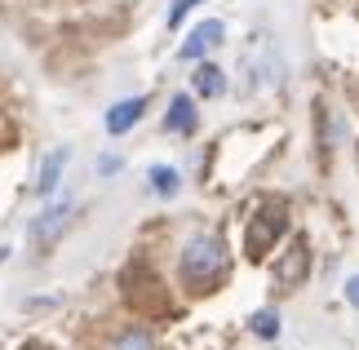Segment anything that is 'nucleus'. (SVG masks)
<instances>
[{"mask_svg": "<svg viewBox=\"0 0 359 350\" xmlns=\"http://www.w3.org/2000/svg\"><path fill=\"white\" fill-rule=\"evenodd\" d=\"M177 271H182V284L191 292H209L226 279L231 271V253L226 244L217 240V235H191V240L182 244V257H177Z\"/></svg>", "mask_w": 359, "mask_h": 350, "instance_id": "obj_1", "label": "nucleus"}, {"mask_svg": "<svg viewBox=\"0 0 359 350\" xmlns=\"http://www.w3.org/2000/svg\"><path fill=\"white\" fill-rule=\"evenodd\" d=\"M288 231V217H284V204H275V208H262V213L248 222V231H244V248H248V257H266L275 240Z\"/></svg>", "mask_w": 359, "mask_h": 350, "instance_id": "obj_2", "label": "nucleus"}, {"mask_svg": "<svg viewBox=\"0 0 359 350\" xmlns=\"http://www.w3.org/2000/svg\"><path fill=\"white\" fill-rule=\"evenodd\" d=\"M311 279V244L306 240H293L284 253H275V284L280 288H302Z\"/></svg>", "mask_w": 359, "mask_h": 350, "instance_id": "obj_3", "label": "nucleus"}, {"mask_svg": "<svg viewBox=\"0 0 359 350\" xmlns=\"http://www.w3.org/2000/svg\"><path fill=\"white\" fill-rule=\"evenodd\" d=\"M72 227V204H53V208H45V213H40L36 222H32V244L40 248V253H49L53 244L62 240V231Z\"/></svg>", "mask_w": 359, "mask_h": 350, "instance_id": "obj_4", "label": "nucleus"}, {"mask_svg": "<svg viewBox=\"0 0 359 350\" xmlns=\"http://www.w3.org/2000/svg\"><path fill=\"white\" fill-rule=\"evenodd\" d=\"M222 36H226V27H222V22H217V18H204V22L196 27V32L187 36V45H182V58H187V62H200L209 49H217V45H222Z\"/></svg>", "mask_w": 359, "mask_h": 350, "instance_id": "obj_5", "label": "nucleus"}, {"mask_svg": "<svg viewBox=\"0 0 359 350\" xmlns=\"http://www.w3.org/2000/svg\"><path fill=\"white\" fill-rule=\"evenodd\" d=\"M142 111H147V97L137 93V97H124V102H116L111 111H107V133H129L137 120H142Z\"/></svg>", "mask_w": 359, "mask_h": 350, "instance_id": "obj_6", "label": "nucleus"}, {"mask_svg": "<svg viewBox=\"0 0 359 350\" xmlns=\"http://www.w3.org/2000/svg\"><path fill=\"white\" fill-rule=\"evenodd\" d=\"M196 124H200L196 102H191L187 93H177L169 102V111H164V129H169V133H196Z\"/></svg>", "mask_w": 359, "mask_h": 350, "instance_id": "obj_7", "label": "nucleus"}, {"mask_svg": "<svg viewBox=\"0 0 359 350\" xmlns=\"http://www.w3.org/2000/svg\"><path fill=\"white\" fill-rule=\"evenodd\" d=\"M67 160H72V151H67V147H53V151H49L45 164H40V177H36V195H49L53 187H58V177H62V169H67Z\"/></svg>", "mask_w": 359, "mask_h": 350, "instance_id": "obj_8", "label": "nucleus"}, {"mask_svg": "<svg viewBox=\"0 0 359 350\" xmlns=\"http://www.w3.org/2000/svg\"><path fill=\"white\" fill-rule=\"evenodd\" d=\"M191 85H196V93H200V97H222L226 76H222V67L200 62V67H196V76H191Z\"/></svg>", "mask_w": 359, "mask_h": 350, "instance_id": "obj_9", "label": "nucleus"}, {"mask_svg": "<svg viewBox=\"0 0 359 350\" xmlns=\"http://www.w3.org/2000/svg\"><path fill=\"white\" fill-rule=\"evenodd\" d=\"M151 191L156 195H177L182 191V173L169 169V164H156V169H151Z\"/></svg>", "mask_w": 359, "mask_h": 350, "instance_id": "obj_10", "label": "nucleus"}, {"mask_svg": "<svg viewBox=\"0 0 359 350\" xmlns=\"http://www.w3.org/2000/svg\"><path fill=\"white\" fill-rule=\"evenodd\" d=\"M107 350H156V342H151V332H147V328H124Z\"/></svg>", "mask_w": 359, "mask_h": 350, "instance_id": "obj_11", "label": "nucleus"}, {"mask_svg": "<svg viewBox=\"0 0 359 350\" xmlns=\"http://www.w3.org/2000/svg\"><path fill=\"white\" fill-rule=\"evenodd\" d=\"M253 332H257L262 342L280 337V315H275V311H257V315H253Z\"/></svg>", "mask_w": 359, "mask_h": 350, "instance_id": "obj_12", "label": "nucleus"}, {"mask_svg": "<svg viewBox=\"0 0 359 350\" xmlns=\"http://www.w3.org/2000/svg\"><path fill=\"white\" fill-rule=\"evenodd\" d=\"M191 5H196V0H173V9H169V27H177V22H182Z\"/></svg>", "mask_w": 359, "mask_h": 350, "instance_id": "obj_13", "label": "nucleus"}, {"mask_svg": "<svg viewBox=\"0 0 359 350\" xmlns=\"http://www.w3.org/2000/svg\"><path fill=\"white\" fill-rule=\"evenodd\" d=\"M346 302L359 311V275H351V279H346Z\"/></svg>", "mask_w": 359, "mask_h": 350, "instance_id": "obj_14", "label": "nucleus"}]
</instances>
